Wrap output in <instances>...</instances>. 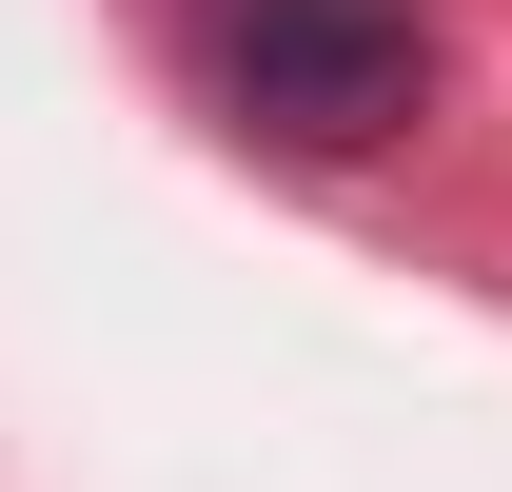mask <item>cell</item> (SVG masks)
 <instances>
[{
    "instance_id": "1",
    "label": "cell",
    "mask_w": 512,
    "mask_h": 492,
    "mask_svg": "<svg viewBox=\"0 0 512 492\" xmlns=\"http://www.w3.org/2000/svg\"><path fill=\"white\" fill-rule=\"evenodd\" d=\"M197 40H217V99L276 158H375L434 99V20L414 0H197Z\"/></svg>"
}]
</instances>
